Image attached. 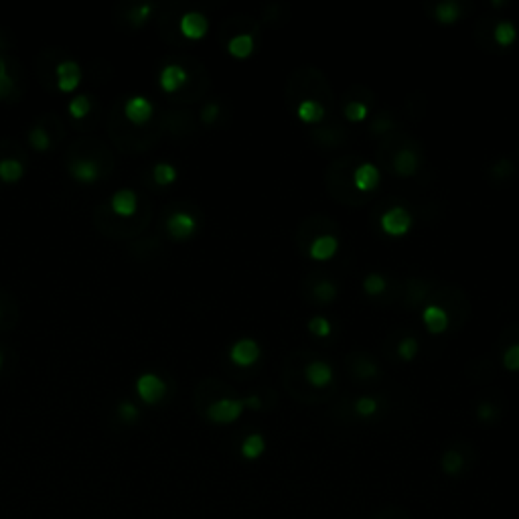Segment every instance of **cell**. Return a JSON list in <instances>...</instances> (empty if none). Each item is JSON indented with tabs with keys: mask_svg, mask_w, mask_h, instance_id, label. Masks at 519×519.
Here are the masks:
<instances>
[{
	"mask_svg": "<svg viewBox=\"0 0 519 519\" xmlns=\"http://www.w3.org/2000/svg\"><path fill=\"white\" fill-rule=\"evenodd\" d=\"M299 118L303 120V122H319L323 116H325V108L319 104V102H314V100H305V102H301V106H299Z\"/></svg>",
	"mask_w": 519,
	"mask_h": 519,
	"instance_id": "ac0fdd59",
	"label": "cell"
},
{
	"mask_svg": "<svg viewBox=\"0 0 519 519\" xmlns=\"http://www.w3.org/2000/svg\"><path fill=\"white\" fill-rule=\"evenodd\" d=\"M90 108H92L90 97H88V95H77V97H73V100H71V104H69V114H71L73 118H77V120H79V118L88 116Z\"/></svg>",
	"mask_w": 519,
	"mask_h": 519,
	"instance_id": "603a6c76",
	"label": "cell"
},
{
	"mask_svg": "<svg viewBox=\"0 0 519 519\" xmlns=\"http://www.w3.org/2000/svg\"><path fill=\"white\" fill-rule=\"evenodd\" d=\"M245 402L244 399H232V397H223L219 402H214L207 410V416L217 422V424H229L234 420H238L244 412Z\"/></svg>",
	"mask_w": 519,
	"mask_h": 519,
	"instance_id": "6da1fadb",
	"label": "cell"
},
{
	"mask_svg": "<svg viewBox=\"0 0 519 519\" xmlns=\"http://www.w3.org/2000/svg\"><path fill=\"white\" fill-rule=\"evenodd\" d=\"M422 321H424V325H426L428 331H430V333H434V335H438V333L446 331V327H449V314H446V310L436 305L424 308V312H422Z\"/></svg>",
	"mask_w": 519,
	"mask_h": 519,
	"instance_id": "8fae6325",
	"label": "cell"
},
{
	"mask_svg": "<svg viewBox=\"0 0 519 519\" xmlns=\"http://www.w3.org/2000/svg\"><path fill=\"white\" fill-rule=\"evenodd\" d=\"M120 416H122L126 422H134V420L138 418V410H136L134 404L122 402V404H120Z\"/></svg>",
	"mask_w": 519,
	"mask_h": 519,
	"instance_id": "e575fe53",
	"label": "cell"
},
{
	"mask_svg": "<svg viewBox=\"0 0 519 519\" xmlns=\"http://www.w3.org/2000/svg\"><path fill=\"white\" fill-rule=\"evenodd\" d=\"M516 37H518V29H516V25L509 23V21H503V23H499V25L495 27V41H497L499 45H503V47L511 45V43L516 41Z\"/></svg>",
	"mask_w": 519,
	"mask_h": 519,
	"instance_id": "7402d4cb",
	"label": "cell"
},
{
	"mask_svg": "<svg viewBox=\"0 0 519 519\" xmlns=\"http://www.w3.org/2000/svg\"><path fill=\"white\" fill-rule=\"evenodd\" d=\"M503 364L511 371H519V345H511L505 355H503Z\"/></svg>",
	"mask_w": 519,
	"mask_h": 519,
	"instance_id": "1f68e13d",
	"label": "cell"
},
{
	"mask_svg": "<svg viewBox=\"0 0 519 519\" xmlns=\"http://www.w3.org/2000/svg\"><path fill=\"white\" fill-rule=\"evenodd\" d=\"M136 392H138V396L142 397L147 404H156L158 399H162V396L167 394V384L158 375H154V373H144L136 381Z\"/></svg>",
	"mask_w": 519,
	"mask_h": 519,
	"instance_id": "3957f363",
	"label": "cell"
},
{
	"mask_svg": "<svg viewBox=\"0 0 519 519\" xmlns=\"http://www.w3.org/2000/svg\"><path fill=\"white\" fill-rule=\"evenodd\" d=\"M264 449H266V442H264V438L260 434H249V436H245V440L242 442V455L245 458H249V460L260 457L264 453Z\"/></svg>",
	"mask_w": 519,
	"mask_h": 519,
	"instance_id": "ffe728a7",
	"label": "cell"
},
{
	"mask_svg": "<svg viewBox=\"0 0 519 519\" xmlns=\"http://www.w3.org/2000/svg\"><path fill=\"white\" fill-rule=\"evenodd\" d=\"M23 175H25V167L17 158H4V160H0V179L4 183H17V181H21Z\"/></svg>",
	"mask_w": 519,
	"mask_h": 519,
	"instance_id": "e0dca14e",
	"label": "cell"
},
{
	"mask_svg": "<svg viewBox=\"0 0 519 519\" xmlns=\"http://www.w3.org/2000/svg\"><path fill=\"white\" fill-rule=\"evenodd\" d=\"M227 51L234 57H238V59H244L247 55H252V51H254V37L247 35V32L232 37L229 43H227Z\"/></svg>",
	"mask_w": 519,
	"mask_h": 519,
	"instance_id": "2e32d148",
	"label": "cell"
},
{
	"mask_svg": "<svg viewBox=\"0 0 519 519\" xmlns=\"http://www.w3.org/2000/svg\"><path fill=\"white\" fill-rule=\"evenodd\" d=\"M177 179V171L175 167L167 164V162H160L154 167V181L158 185H171Z\"/></svg>",
	"mask_w": 519,
	"mask_h": 519,
	"instance_id": "cb8c5ba5",
	"label": "cell"
},
{
	"mask_svg": "<svg viewBox=\"0 0 519 519\" xmlns=\"http://www.w3.org/2000/svg\"><path fill=\"white\" fill-rule=\"evenodd\" d=\"M207 29L209 23L201 12H185L181 17V32L187 39H203Z\"/></svg>",
	"mask_w": 519,
	"mask_h": 519,
	"instance_id": "52a82bcc",
	"label": "cell"
},
{
	"mask_svg": "<svg viewBox=\"0 0 519 519\" xmlns=\"http://www.w3.org/2000/svg\"><path fill=\"white\" fill-rule=\"evenodd\" d=\"M375 410H377V402L373 397H359L355 402V412L361 416H371L375 414Z\"/></svg>",
	"mask_w": 519,
	"mask_h": 519,
	"instance_id": "4dcf8cb0",
	"label": "cell"
},
{
	"mask_svg": "<svg viewBox=\"0 0 519 519\" xmlns=\"http://www.w3.org/2000/svg\"><path fill=\"white\" fill-rule=\"evenodd\" d=\"M306 379L314 386V388H323L333 379V371L325 361H310L305 369Z\"/></svg>",
	"mask_w": 519,
	"mask_h": 519,
	"instance_id": "5bb4252c",
	"label": "cell"
},
{
	"mask_svg": "<svg viewBox=\"0 0 519 519\" xmlns=\"http://www.w3.org/2000/svg\"><path fill=\"white\" fill-rule=\"evenodd\" d=\"M245 402V406H249V408H260V399L256 396H252V397H247V399H244Z\"/></svg>",
	"mask_w": 519,
	"mask_h": 519,
	"instance_id": "f35d334b",
	"label": "cell"
},
{
	"mask_svg": "<svg viewBox=\"0 0 519 519\" xmlns=\"http://www.w3.org/2000/svg\"><path fill=\"white\" fill-rule=\"evenodd\" d=\"M82 82V69L75 62H63L57 65V86L62 92H73Z\"/></svg>",
	"mask_w": 519,
	"mask_h": 519,
	"instance_id": "8992f818",
	"label": "cell"
},
{
	"mask_svg": "<svg viewBox=\"0 0 519 519\" xmlns=\"http://www.w3.org/2000/svg\"><path fill=\"white\" fill-rule=\"evenodd\" d=\"M229 357H232V361H234L236 366H254V364L260 359V345H258L254 339H242V341H238V343L232 347Z\"/></svg>",
	"mask_w": 519,
	"mask_h": 519,
	"instance_id": "277c9868",
	"label": "cell"
},
{
	"mask_svg": "<svg viewBox=\"0 0 519 519\" xmlns=\"http://www.w3.org/2000/svg\"><path fill=\"white\" fill-rule=\"evenodd\" d=\"M364 288H366L367 294L377 296V294H381L386 290V278L379 274H369L364 280Z\"/></svg>",
	"mask_w": 519,
	"mask_h": 519,
	"instance_id": "d4e9b609",
	"label": "cell"
},
{
	"mask_svg": "<svg viewBox=\"0 0 519 519\" xmlns=\"http://www.w3.org/2000/svg\"><path fill=\"white\" fill-rule=\"evenodd\" d=\"M397 353H399V357L406 359V361L414 359L416 353H418V343H416V339H412V337L402 339L399 345H397Z\"/></svg>",
	"mask_w": 519,
	"mask_h": 519,
	"instance_id": "4316f807",
	"label": "cell"
},
{
	"mask_svg": "<svg viewBox=\"0 0 519 519\" xmlns=\"http://www.w3.org/2000/svg\"><path fill=\"white\" fill-rule=\"evenodd\" d=\"M337 247H339V242H337L335 236H319L317 240H312V244L308 247V254L314 260H329V258H333Z\"/></svg>",
	"mask_w": 519,
	"mask_h": 519,
	"instance_id": "4fadbf2b",
	"label": "cell"
},
{
	"mask_svg": "<svg viewBox=\"0 0 519 519\" xmlns=\"http://www.w3.org/2000/svg\"><path fill=\"white\" fill-rule=\"evenodd\" d=\"M0 367H2V353H0Z\"/></svg>",
	"mask_w": 519,
	"mask_h": 519,
	"instance_id": "ab89813d",
	"label": "cell"
},
{
	"mask_svg": "<svg viewBox=\"0 0 519 519\" xmlns=\"http://www.w3.org/2000/svg\"><path fill=\"white\" fill-rule=\"evenodd\" d=\"M442 469H444V473H449V475H457L458 471L462 469V457L458 455L457 451H449V453L442 457Z\"/></svg>",
	"mask_w": 519,
	"mask_h": 519,
	"instance_id": "83f0119b",
	"label": "cell"
},
{
	"mask_svg": "<svg viewBox=\"0 0 519 519\" xmlns=\"http://www.w3.org/2000/svg\"><path fill=\"white\" fill-rule=\"evenodd\" d=\"M124 112H126V118L130 122L144 124L149 122L151 116H153V104L147 97H142V95H134V97H130L126 102Z\"/></svg>",
	"mask_w": 519,
	"mask_h": 519,
	"instance_id": "5b68a950",
	"label": "cell"
},
{
	"mask_svg": "<svg viewBox=\"0 0 519 519\" xmlns=\"http://www.w3.org/2000/svg\"><path fill=\"white\" fill-rule=\"evenodd\" d=\"M345 116L353 122H359V120H366L367 116V106L361 104V102H351L347 108H345Z\"/></svg>",
	"mask_w": 519,
	"mask_h": 519,
	"instance_id": "f546056e",
	"label": "cell"
},
{
	"mask_svg": "<svg viewBox=\"0 0 519 519\" xmlns=\"http://www.w3.org/2000/svg\"><path fill=\"white\" fill-rule=\"evenodd\" d=\"M151 10H153V8H151L149 4H142L140 8H136V10L132 12V21H134L136 25L144 23V21H147V19L151 17Z\"/></svg>",
	"mask_w": 519,
	"mask_h": 519,
	"instance_id": "d590c367",
	"label": "cell"
},
{
	"mask_svg": "<svg viewBox=\"0 0 519 519\" xmlns=\"http://www.w3.org/2000/svg\"><path fill=\"white\" fill-rule=\"evenodd\" d=\"M217 112H219V108H217L215 104H209V106L203 110V120H205V122H214L215 118H217Z\"/></svg>",
	"mask_w": 519,
	"mask_h": 519,
	"instance_id": "8d00e7d4",
	"label": "cell"
},
{
	"mask_svg": "<svg viewBox=\"0 0 519 519\" xmlns=\"http://www.w3.org/2000/svg\"><path fill=\"white\" fill-rule=\"evenodd\" d=\"M491 412H493V410L489 408V404H483V406L479 408V416H481V418H485V420L491 418Z\"/></svg>",
	"mask_w": 519,
	"mask_h": 519,
	"instance_id": "74e56055",
	"label": "cell"
},
{
	"mask_svg": "<svg viewBox=\"0 0 519 519\" xmlns=\"http://www.w3.org/2000/svg\"><path fill=\"white\" fill-rule=\"evenodd\" d=\"M10 90H12V79H10V75L6 73L4 62L0 59V95H6Z\"/></svg>",
	"mask_w": 519,
	"mask_h": 519,
	"instance_id": "836d02e7",
	"label": "cell"
},
{
	"mask_svg": "<svg viewBox=\"0 0 519 519\" xmlns=\"http://www.w3.org/2000/svg\"><path fill=\"white\" fill-rule=\"evenodd\" d=\"M416 167H418V156L412 153V151H402V153H397L396 171L402 177L414 175V173H416Z\"/></svg>",
	"mask_w": 519,
	"mask_h": 519,
	"instance_id": "d6986e66",
	"label": "cell"
},
{
	"mask_svg": "<svg viewBox=\"0 0 519 519\" xmlns=\"http://www.w3.org/2000/svg\"><path fill=\"white\" fill-rule=\"evenodd\" d=\"M195 227H197L195 219L187 214L171 215V217H169V221H167V229H169V234H171L173 238H177V240H185V238H189V236L195 232Z\"/></svg>",
	"mask_w": 519,
	"mask_h": 519,
	"instance_id": "9c48e42d",
	"label": "cell"
},
{
	"mask_svg": "<svg viewBox=\"0 0 519 519\" xmlns=\"http://www.w3.org/2000/svg\"><path fill=\"white\" fill-rule=\"evenodd\" d=\"M308 329L317 337H327L331 335V323L325 317H312L308 321Z\"/></svg>",
	"mask_w": 519,
	"mask_h": 519,
	"instance_id": "f1b7e54d",
	"label": "cell"
},
{
	"mask_svg": "<svg viewBox=\"0 0 519 519\" xmlns=\"http://www.w3.org/2000/svg\"><path fill=\"white\" fill-rule=\"evenodd\" d=\"M434 15H436V19L440 21V23H455L458 19V15H460V6H458L457 2H453V0H444V2H438L436 4V10H434Z\"/></svg>",
	"mask_w": 519,
	"mask_h": 519,
	"instance_id": "44dd1931",
	"label": "cell"
},
{
	"mask_svg": "<svg viewBox=\"0 0 519 519\" xmlns=\"http://www.w3.org/2000/svg\"><path fill=\"white\" fill-rule=\"evenodd\" d=\"M335 290H337L335 284H331V282H327V280H325V282H321V284L317 286V290H314V292H317V299H319V301L327 303V301H331V299L335 296Z\"/></svg>",
	"mask_w": 519,
	"mask_h": 519,
	"instance_id": "d6a6232c",
	"label": "cell"
},
{
	"mask_svg": "<svg viewBox=\"0 0 519 519\" xmlns=\"http://www.w3.org/2000/svg\"><path fill=\"white\" fill-rule=\"evenodd\" d=\"M187 84V71L181 65H167L160 71V88L164 92H177Z\"/></svg>",
	"mask_w": 519,
	"mask_h": 519,
	"instance_id": "ba28073f",
	"label": "cell"
},
{
	"mask_svg": "<svg viewBox=\"0 0 519 519\" xmlns=\"http://www.w3.org/2000/svg\"><path fill=\"white\" fill-rule=\"evenodd\" d=\"M412 225V215L404 207H392L381 215V229L390 236H404L410 232Z\"/></svg>",
	"mask_w": 519,
	"mask_h": 519,
	"instance_id": "7a4b0ae2",
	"label": "cell"
},
{
	"mask_svg": "<svg viewBox=\"0 0 519 519\" xmlns=\"http://www.w3.org/2000/svg\"><path fill=\"white\" fill-rule=\"evenodd\" d=\"M29 140H31V144L37 151H47L49 144H51L49 134H47L41 126H35L31 132H29Z\"/></svg>",
	"mask_w": 519,
	"mask_h": 519,
	"instance_id": "484cf974",
	"label": "cell"
},
{
	"mask_svg": "<svg viewBox=\"0 0 519 519\" xmlns=\"http://www.w3.org/2000/svg\"><path fill=\"white\" fill-rule=\"evenodd\" d=\"M71 175L82 183H93L100 177V167L93 162L92 158H82V160L71 164Z\"/></svg>",
	"mask_w": 519,
	"mask_h": 519,
	"instance_id": "9a60e30c",
	"label": "cell"
},
{
	"mask_svg": "<svg viewBox=\"0 0 519 519\" xmlns=\"http://www.w3.org/2000/svg\"><path fill=\"white\" fill-rule=\"evenodd\" d=\"M136 207H138V197L130 189H122V191H118L112 197V209H114V214L120 215V217L134 215L136 214Z\"/></svg>",
	"mask_w": 519,
	"mask_h": 519,
	"instance_id": "30bf717a",
	"label": "cell"
},
{
	"mask_svg": "<svg viewBox=\"0 0 519 519\" xmlns=\"http://www.w3.org/2000/svg\"><path fill=\"white\" fill-rule=\"evenodd\" d=\"M353 183H355V187L359 191H373L377 187V183H379V171H377V167H373L369 162L357 167L355 173H353Z\"/></svg>",
	"mask_w": 519,
	"mask_h": 519,
	"instance_id": "7c38bea8",
	"label": "cell"
}]
</instances>
